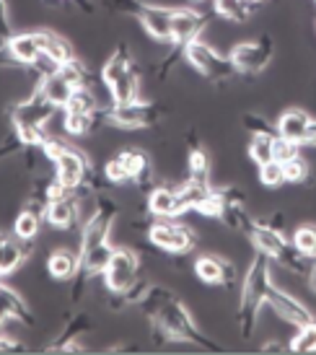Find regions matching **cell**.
Returning <instances> with one entry per match:
<instances>
[{
    "mask_svg": "<svg viewBox=\"0 0 316 355\" xmlns=\"http://www.w3.org/2000/svg\"><path fill=\"white\" fill-rule=\"evenodd\" d=\"M119 218V205L109 195H99L96 200V210L94 216L83 223V234H80V252H78V272H76V283H73V301H80L83 291L89 286L94 275H101L107 262L112 259L114 247L109 244V234L112 226Z\"/></svg>",
    "mask_w": 316,
    "mask_h": 355,
    "instance_id": "cell-1",
    "label": "cell"
},
{
    "mask_svg": "<svg viewBox=\"0 0 316 355\" xmlns=\"http://www.w3.org/2000/svg\"><path fill=\"white\" fill-rule=\"evenodd\" d=\"M272 283V275H270V257L257 252L252 265H249V272L244 277V288H241V301H238V316L236 324L241 337H252L254 329H257V319H259V309L262 304H267V286Z\"/></svg>",
    "mask_w": 316,
    "mask_h": 355,
    "instance_id": "cell-2",
    "label": "cell"
},
{
    "mask_svg": "<svg viewBox=\"0 0 316 355\" xmlns=\"http://www.w3.org/2000/svg\"><path fill=\"white\" fill-rule=\"evenodd\" d=\"M153 319V332L156 335H164L166 340H174V343H192V345H200L205 350H216V343H210L208 337L202 335V329L195 324V319L189 314V309L182 301L171 296L166 304L158 309L156 314L150 316Z\"/></svg>",
    "mask_w": 316,
    "mask_h": 355,
    "instance_id": "cell-3",
    "label": "cell"
},
{
    "mask_svg": "<svg viewBox=\"0 0 316 355\" xmlns=\"http://www.w3.org/2000/svg\"><path fill=\"white\" fill-rule=\"evenodd\" d=\"M164 117V109L150 101H128V104H114L109 109H99V119L112 128L119 130H148L156 128Z\"/></svg>",
    "mask_w": 316,
    "mask_h": 355,
    "instance_id": "cell-4",
    "label": "cell"
},
{
    "mask_svg": "<svg viewBox=\"0 0 316 355\" xmlns=\"http://www.w3.org/2000/svg\"><path fill=\"white\" fill-rule=\"evenodd\" d=\"M184 58H187V62L198 70L200 76L216 80V83H220V80H228L234 73H236V70H234V65L228 62V58H223L216 47H210L208 42H202L200 37L184 44Z\"/></svg>",
    "mask_w": 316,
    "mask_h": 355,
    "instance_id": "cell-5",
    "label": "cell"
},
{
    "mask_svg": "<svg viewBox=\"0 0 316 355\" xmlns=\"http://www.w3.org/2000/svg\"><path fill=\"white\" fill-rule=\"evenodd\" d=\"M148 236L166 254H187V252L198 247V234L189 226L171 223V218H161L158 223H153L148 228Z\"/></svg>",
    "mask_w": 316,
    "mask_h": 355,
    "instance_id": "cell-6",
    "label": "cell"
},
{
    "mask_svg": "<svg viewBox=\"0 0 316 355\" xmlns=\"http://www.w3.org/2000/svg\"><path fill=\"white\" fill-rule=\"evenodd\" d=\"M140 272V257L135 249L119 247L112 252V259L104 267V283H107L109 293H122L125 288H130L138 280Z\"/></svg>",
    "mask_w": 316,
    "mask_h": 355,
    "instance_id": "cell-7",
    "label": "cell"
},
{
    "mask_svg": "<svg viewBox=\"0 0 316 355\" xmlns=\"http://www.w3.org/2000/svg\"><path fill=\"white\" fill-rule=\"evenodd\" d=\"M272 52H275L272 37L265 34V37H259V40L236 44V47L231 50V55H228V62L234 65L236 73H259V70L267 68V62L272 60Z\"/></svg>",
    "mask_w": 316,
    "mask_h": 355,
    "instance_id": "cell-8",
    "label": "cell"
},
{
    "mask_svg": "<svg viewBox=\"0 0 316 355\" xmlns=\"http://www.w3.org/2000/svg\"><path fill=\"white\" fill-rule=\"evenodd\" d=\"M58 109L60 107H55L40 89V91H34L26 101H21V104L13 107L10 122H13V128H26V125H31V128H44V125L55 117Z\"/></svg>",
    "mask_w": 316,
    "mask_h": 355,
    "instance_id": "cell-9",
    "label": "cell"
},
{
    "mask_svg": "<svg viewBox=\"0 0 316 355\" xmlns=\"http://www.w3.org/2000/svg\"><path fill=\"white\" fill-rule=\"evenodd\" d=\"M47 40H50V31H21V34H13L10 40H6V50L13 58L16 65H31L34 60L40 58L44 47H47Z\"/></svg>",
    "mask_w": 316,
    "mask_h": 355,
    "instance_id": "cell-10",
    "label": "cell"
},
{
    "mask_svg": "<svg viewBox=\"0 0 316 355\" xmlns=\"http://www.w3.org/2000/svg\"><path fill=\"white\" fill-rule=\"evenodd\" d=\"M267 304L275 309V314L280 316V319H286L288 324H293V327H301L316 319L298 298H293L290 293H286V291H280L275 283L267 286Z\"/></svg>",
    "mask_w": 316,
    "mask_h": 355,
    "instance_id": "cell-11",
    "label": "cell"
},
{
    "mask_svg": "<svg viewBox=\"0 0 316 355\" xmlns=\"http://www.w3.org/2000/svg\"><path fill=\"white\" fill-rule=\"evenodd\" d=\"M89 171H91V164L83 150L68 148L58 161H55V179L62 182V184L70 189L78 187L80 182L89 177Z\"/></svg>",
    "mask_w": 316,
    "mask_h": 355,
    "instance_id": "cell-12",
    "label": "cell"
},
{
    "mask_svg": "<svg viewBox=\"0 0 316 355\" xmlns=\"http://www.w3.org/2000/svg\"><path fill=\"white\" fill-rule=\"evenodd\" d=\"M195 272L208 286H231L236 280V267H234V262H228L226 257H218V254L198 257Z\"/></svg>",
    "mask_w": 316,
    "mask_h": 355,
    "instance_id": "cell-13",
    "label": "cell"
},
{
    "mask_svg": "<svg viewBox=\"0 0 316 355\" xmlns=\"http://www.w3.org/2000/svg\"><path fill=\"white\" fill-rule=\"evenodd\" d=\"M208 24V16H202L192 8H171V42L174 44H187V42L198 40L202 26Z\"/></svg>",
    "mask_w": 316,
    "mask_h": 355,
    "instance_id": "cell-14",
    "label": "cell"
},
{
    "mask_svg": "<svg viewBox=\"0 0 316 355\" xmlns=\"http://www.w3.org/2000/svg\"><path fill=\"white\" fill-rule=\"evenodd\" d=\"M247 239L254 244L257 252L267 254L270 259H277V257L286 252L288 244H290L283 231H275L272 226H267L265 220H254V226L247 234Z\"/></svg>",
    "mask_w": 316,
    "mask_h": 355,
    "instance_id": "cell-15",
    "label": "cell"
},
{
    "mask_svg": "<svg viewBox=\"0 0 316 355\" xmlns=\"http://www.w3.org/2000/svg\"><path fill=\"white\" fill-rule=\"evenodd\" d=\"M117 158L125 164V168L130 171V182L140 189H153V166L146 150L140 148H125L119 150Z\"/></svg>",
    "mask_w": 316,
    "mask_h": 355,
    "instance_id": "cell-16",
    "label": "cell"
},
{
    "mask_svg": "<svg viewBox=\"0 0 316 355\" xmlns=\"http://www.w3.org/2000/svg\"><path fill=\"white\" fill-rule=\"evenodd\" d=\"M140 24L146 26L153 40L171 42V8L166 6H150V3H140L138 10Z\"/></svg>",
    "mask_w": 316,
    "mask_h": 355,
    "instance_id": "cell-17",
    "label": "cell"
},
{
    "mask_svg": "<svg viewBox=\"0 0 316 355\" xmlns=\"http://www.w3.org/2000/svg\"><path fill=\"white\" fill-rule=\"evenodd\" d=\"M148 213L156 218H177L184 213V207L179 202V195L174 187H164V184H158V187L150 189L148 195Z\"/></svg>",
    "mask_w": 316,
    "mask_h": 355,
    "instance_id": "cell-18",
    "label": "cell"
},
{
    "mask_svg": "<svg viewBox=\"0 0 316 355\" xmlns=\"http://www.w3.org/2000/svg\"><path fill=\"white\" fill-rule=\"evenodd\" d=\"M29 257V241L0 234V275H10Z\"/></svg>",
    "mask_w": 316,
    "mask_h": 355,
    "instance_id": "cell-19",
    "label": "cell"
},
{
    "mask_svg": "<svg viewBox=\"0 0 316 355\" xmlns=\"http://www.w3.org/2000/svg\"><path fill=\"white\" fill-rule=\"evenodd\" d=\"M78 205H76V198L70 195L65 200H58V202H50L47 205V213H44V220L50 223L52 228H60V231H68L78 223Z\"/></svg>",
    "mask_w": 316,
    "mask_h": 355,
    "instance_id": "cell-20",
    "label": "cell"
},
{
    "mask_svg": "<svg viewBox=\"0 0 316 355\" xmlns=\"http://www.w3.org/2000/svg\"><path fill=\"white\" fill-rule=\"evenodd\" d=\"M308 122H311V117L304 109H288V112H283V117L277 119V135L288 140H296V143L304 146Z\"/></svg>",
    "mask_w": 316,
    "mask_h": 355,
    "instance_id": "cell-21",
    "label": "cell"
},
{
    "mask_svg": "<svg viewBox=\"0 0 316 355\" xmlns=\"http://www.w3.org/2000/svg\"><path fill=\"white\" fill-rule=\"evenodd\" d=\"M91 327L89 316L83 314H76L73 319H70L68 324H65V329H62V335L52 343V345H47V350H65V353H73V350H83V347L76 343L86 329Z\"/></svg>",
    "mask_w": 316,
    "mask_h": 355,
    "instance_id": "cell-22",
    "label": "cell"
},
{
    "mask_svg": "<svg viewBox=\"0 0 316 355\" xmlns=\"http://www.w3.org/2000/svg\"><path fill=\"white\" fill-rule=\"evenodd\" d=\"M47 272L55 280H70L78 272V254H73L70 249H55L47 257Z\"/></svg>",
    "mask_w": 316,
    "mask_h": 355,
    "instance_id": "cell-23",
    "label": "cell"
},
{
    "mask_svg": "<svg viewBox=\"0 0 316 355\" xmlns=\"http://www.w3.org/2000/svg\"><path fill=\"white\" fill-rule=\"evenodd\" d=\"M213 6H216V13L220 19L234 21V24L252 19L259 10V3H254V0H216Z\"/></svg>",
    "mask_w": 316,
    "mask_h": 355,
    "instance_id": "cell-24",
    "label": "cell"
},
{
    "mask_svg": "<svg viewBox=\"0 0 316 355\" xmlns=\"http://www.w3.org/2000/svg\"><path fill=\"white\" fill-rule=\"evenodd\" d=\"M0 298L6 301V309H8V319L13 322H19L24 327H34V316H31V309L29 304L21 298L19 291H13L10 286H0Z\"/></svg>",
    "mask_w": 316,
    "mask_h": 355,
    "instance_id": "cell-25",
    "label": "cell"
},
{
    "mask_svg": "<svg viewBox=\"0 0 316 355\" xmlns=\"http://www.w3.org/2000/svg\"><path fill=\"white\" fill-rule=\"evenodd\" d=\"M42 94L47 96V99L55 104V107H60V109H65V104L70 101V96H73V91H76V86L70 83L62 73H55V76H50V78H44L42 80Z\"/></svg>",
    "mask_w": 316,
    "mask_h": 355,
    "instance_id": "cell-26",
    "label": "cell"
},
{
    "mask_svg": "<svg viewBox=\"0 0 316 355\" xmlns=\"http://www.w3.org/2000/svg\"><path fill=\"white\" fill-rule=\"evenodd\" d=\"M135 62H132V58H130V50L128 44H119L117 52L112 55V58L107 60V65H104V70H101V80H104V86H114L125 73H128L130 68H132Z\"/></svg>",
    "mask_w": 316,
    "mask_h": 355,
    "instance_id": "cell-27",
    "label": "cell"
},
{
    "mask_svg": "<svg viewBox=\"0 0 316 355\" xmlns=\"http://www.w3.org/2000/svg\"><path fill=\"white\" fill-rule=\"evenodd\" d=\"M109 94H112V101H114V104H128V101L138 99L140 76H138V70H135V65H132L114 86H109Z\"/></svg>",
    "mask_w": 316,
    "mask_h": 355,
    "instance_id": "cell-28",
    "label": "cell"
},
{
    "mask_svg": "<svg viewBox=\"0 0 316 355\" xmlns=\"http://www.w3.org/2000/svg\"><path fill=\"white\" fill-rule=\"evenodd\" d=\"M99 112H65V130L70 135H89L99 128Z\"/></svg>",
    "mask_w": 316,
    "mask_h": 355,
    "instance_id": "cell-29",
    "label": "cell"
},
{
    "mask_svg": "<svg viewBox=\"0 0 316 355\" xmlns=\"http://www.w3.org/2000/svg\"><path fill=\"white\" fill-rule=\"evenodd\" d=\"M210 184H202V182H198V179H187L182 187H177V195H179V202H182V207H184V213L187 210H195V207L205 200V195L210 192Z\"/></svg>",
    "mask_w": 316,
    "mask_h": 355,
    "instance_id": "cell-30",
    "label": "cell"
},
{
    "mask_svg": "<svg viewBox=\"0 0 316 355\" xmlns=\"http://www.w3.org/2000/svg\"><path fill=\"white\" fill-rule=\"evenodd\" d=\"M189 179H198L202 184H210V156L205 148H200L198 143H192V150H189Z\"/></svg>",
    "mask_w": 316,
    "mask_h": 355,
    "instance_id": "cell-31",
    "label": "cell"
},
{
    "mask_svg": "<svg viewBox=\"0 0 316 355\" xmlns=\"http://www.w3.org/2000/svg\"><path fill=\"white\" fill-rule=\"evenodd\" d=\"M40 223L42 218L24 207L19 216H16V220H13V236L21 239V241H34L37 234H40Z\"/></svg>",
    "mask_w": 316,
    "mask_h": 355,
    "instance_id": "cell-32",
    "label": "cell"
},
{
    "mask_svg": "<svg viewBox=\"0 0 316 355\" xmlns=\"http://www.w3.org/2000/svg\"><path fill=\"white\" fill-rule=\"evenodd\" d=\"M290 244H293L304 257L316 259V226L314 223L298 226L296 231H293V241H290Z\"/></svg>",
    "mask_w": 316,
    "mask_h": 355,
    "instance_id": "cell-33",
    "label": "cell"
},
{
    "mask_svg": "<svg viewBox=\"0 0 316 355\" xmlns=\"http://www.w3.org/2000/svg\"><path fill=\"white\" fill-rule=\"evenodd\" d=\"M288 350H293V353H316V319L298 327L296 337L290 340Z\"/></svg>",
    "mask_w": 316,
    "mask_h": 355,
    "instance_id": "cell-34",
    "label": "cell"
},
{
    "mask_svg": "<svg viewBox=\"0 0 316 355\" xmlns=\"http://www.w3.org/2000/svg\"><path fill=\"white\" fill-rule=\"evenodd\" d=\"M272 140H275V132H259V135L252 138V143H249V156H252V161L257 166L272 161Z\"/></svg>",
    "mask_w": 316,
    "mask_h": 355,
    "instance_id": "cell-35",
    "label": "cell"
},
{
    "mask_svg": "<svg viewBox=\"0 0 316 355\" xmlns=\"http://www.w3.org/2000/svg\"><path fill=\"white\" fill-rule=\"evenodd\" d=\"M99 99L89 86H78L73 91L70 101L65 104V112H99Z\"/></svg>",
    "mask_w": 316,
    "mask_h": 355,
    "instance_id": "cell-36",
    "label": "cell"
},
{
    "mask_svg": "<svg viewBox=\"0 0 316 355\" xmlns=\"http://www.w3.org/2000/svg\"><path fill=\"white\" fill-rule=\"evenodd\" d=\"M44 52H47V55H50L58 65H65V62H70V60L76 58L73 44H70L65 37H58V34H52V31H50V40H47V47H44Z\"/></svg>",
    "mask_w": 316,
    "mask_h": 355,
    "instance_id": "cell-37",
    "label": "cell"
},
{
    "mask_svg": "<svg viewBox=\"0 0 316 355\" xmlns=\"http://www.w3.org/2000/svg\"><path fill=\"white\" fill-rule=\"evenodd\" d=\"M200 216H208V218H220L223 216V210H226V198H223V189H210L205 200L200 202L198 207Z\"/></svg>",
    "mask_w": 316,
    "mask_h": 355,
    "instance_id": "cell-38",
    "label": "cell"
},
{
    "mask_svg": "<svg viewBox=\"0 0 316 355\" xmlns=\"http://www.w3.org/2000/svg\"><path fill=\"white\" fill-rule=\"evenodd\" d=\"M60 73L65 76V78L78 89V86H89V78H91V73L89 68L80 62L78 58H73L70 62H65V65H60Z\"/></svg>",
    "mask_w": 316,
    "mask_h": 355,
    "instance_id": "cell-39",
    "label": "cell"
},
{
    "mask_svg": "<svg viewBox=\"0 0 316 355\" xmlns=\"http://www.w3.org/2000/svg\"><path fill=\"white\" fill-rule=\"evenodd\" d=\"M259 182L265 184V187H280L283 182H286V171H283V164L280 161H267V164H262L259 166Z\"/></svg>",
    "mask_w": 316,
    "mask_h": 355,
    "instance_id": "cell-40",
    "label": "cell"
},
{
    "mask_svg": "<svg viewBox=\"0 0 316 355\" xmlns=\"http://www.w3.org/2000/svg\"><path fill=\"white\" fill-rule=\"evenodd\" d=\"M298 150H301V143H296V140L280 138V135H275V140H272V158L280 161V164H286V161H290V158H296Z\"/></svg>",
    "mask_w": 316,
    "mask_h": 355,
    "instance_id": "cell-41",
    "label": "cell"
},
{
    "mask_svg": "<svg viewBox=\"0 0 316 355\" xmlns=\"http://www.w3.org/2000/svg\"><path fill=\"white\" fill-rule=\"evenodd\" d=\"M283 171H286V182H293V184H301L308 179V164L301 156L290 158L283 164Z\"/></svg>",
    "mask_w": 316,
    "mask_h": 355,
    "instance_id": "cell-42",
    "label": "cell"
},
{
    "mask_svg": "<svg viewBox=\"0 0 316 355\" xmlns=\"http://www.w3.org/2000/svg\"><path fill=\"white\" fill-rule=\"evenodd\" d=\"M104 177H107L112 184H128V182H130V171L125 168V164H122V161L114 156L107 164V166H104Z\"/></svg>",
    "mask_w": 316,
    "mask_h": 355,
    "instance_id": "cell-43",
    "label": "cell"
},
{
    "mask_svg": "<svg viewBox=\"0 0 316 355\" xmlns=\"http://www.w3.org/2000/svg\"><path fill=\"white\" fill-rule=\"evenodd\" d=\"M29 68L34 70L37 76H40V80H44V78H50V76H55V73L60 70V65L50 58V55H47V52H42L40 58L34 60Z\"/></svg>",
    "mask_w": 316,
    "mask_h": 355,
    "instance_id": "cell-44",
    "label": "cell"
},
{
    "mask_svg": "<svg viewBox=\"0 0 316 355\" xmlns=\"http://www.w3.org/2000/svg\"><path fill=\"white\" fill-rule=\"evenodd\" d=\"M68 148H70V146L65 143V140H60V138H55V135H50V138L44 140V146H42V153H44V158H47V161H52V164H55V161H58V158L62 156Z\"/></svg>",
    "mask_w": 316,
    "mask_h": 355,
    "instance_id": "cell-45",
    "label": "cell"
},
{
    "mask_svg": "<svg viewBox=\"0 0 316 355\" xmlns=\"http://www.w3.org/2000/svg\"><path fill=\"white\" fill-rule=\"evenodd\" d=\"M244 128L252 130L254 135H259V132H272V130H270V122H267L262 114H252V112H249V114H244ZM275 135H277V132H275Z\"/></svg>",
    "mask_w": 316,
    "mask_h": 355,
    "instance_id": "cell-46",
    "label": "cell"
},
{
    "mask_svg": "<svg viewBox=\"0 0 316 355\" xmlns=\"http://www.w3.org/2000/svg\"><path fill=\"white\" fill-rule=\"evenodd\" d=\"M13 37V26H10V10H8V3L6 0H0V40L6 42Z\"/></svg>",
    "mask_w": 316,
    "mask_h": 355,
    "instance_id": "cell-47",
    "label": "cell"
},
{
    "mask_svg": "<svg viewBox=\"0 0 316 355\" xmlns=\"http://www.w3.org/2000/svg\"><path fill=\"white\" fill-rule=\"evenodd\" d=\"M13 350H26V345H24V343H19L16 337L0 332V353H13Z\"/></svg>",
    "mask_w": 316,
    "mask_h": 355,
    "instance_id": "cell-48",
    "label": "cell"
},
{
    "mask_svg": "<svg viewBox=\"0 0 316 355\" xmlns=\"http://www.w3.org/2000/svg\"><path fill=\"white\" fill-rule=\"evenodd\" d=\"M19 148H24V143H21L19 135L13 132V135H10V138L6 140L3 146H0V161H3V158H8L10 153H16V150H19Z\"/></svg>",
    "mask_w": 316,
    "mask_h": 355,
    "instance_id": "cell-49",
    "label": "cell"
},
{
    "mask_svg": "<svg viewBox=\"0 0 316 355\" xmlns=\"http://www.w3.org/2000/svg\"><path fill=\"white\" fill-rule=\"evenodd\" d=\"M304 146H316V119L308 122V130H306V138H304Z\"/></svg>",
    "mask_w": 316,
    "mask_h": 355,
    "instance_id": "cell-50",
    "label": "cell"
},
{
    "mask_svg": "<svg viewBox=\"0 0 316 355\" xmlns=\"http://www.w3.org/2000/svg\"><path fill=\"white\" fill-rule=\"evenodd\" d=\"M8 322V309H6V301L0 298V327Z\"/></svg>",
    "mask_w": 316,
    "mask_h": 355,
    "instance_id": "cell-51",
    "label": "cell"
},
{
    "mask_svg": "<svg viewBox=\"0 0 316 355\" xmlns=\"http://www.w3.org/2000/svg\"><path fill=\"white\" fill-rule=\"evenodd\" d=\"M262 350H286V345H283V343H275V340H272V343H265V345H262Z\"/></svg>",
    "mask_w": 316,
    "mask_h": 355,
    "instance_id": "cell-52",
    "label": "cell"
},
{
    "mask_svg": "<svg viewBox=\"0 0 316 355\" xmlns=\"http://www.w3.org/2000/svg\"><path fill=\"white\" fill-rule=\"evenodd\" d=\"M311 288H314V291H316V265L311 267Z\"/></svg>",
    "mask_w": 316,
    "mask_h": 355,
    "instance_id": "cell-53",
    "label": "cell"
},
{
    "mask_svg": "<svg viewBox=\"0 0 316 355\" xmlns=\"http://www.w3.org/2000/svg\"><path fill=\"white\" fill-rule=\"evenodd\" d=\"M254 3H259V6H262V3H265V0H254Z\"/></svg>",
    "mask_w": 316,
    "mask_h": 355,
    "instance_id": "cell-54",
    "label": "cell"
},
{
    "mask_svg": "<svg viewBox=\"0 0 316 355\" xmlns=\"http://www.w3.org/2000/svg\"><path fill=\"white\" fill-rule=\"evenodd\" d=\"M0 286H3V275H0Z\"/></svg>",
    "mask_w": 316,
    "mask_h": 355,
    "instance_id": "cell-55",
    "label": "cell"
},
{
    "mask_svg": "<svg viewBox=\"0 0 316 355\" xmlns=\"http://www.w3.org/2000/svg\"><path fill=\"white\" fill-rule=\"evenodd\" d=\"M192 3H202V0H192Z\"/></svg>",
    "mask_w": 316,
    "mask_h": 355,
    "instance_id": "cell-56",
    "label": "cell"
}]
</instances>
